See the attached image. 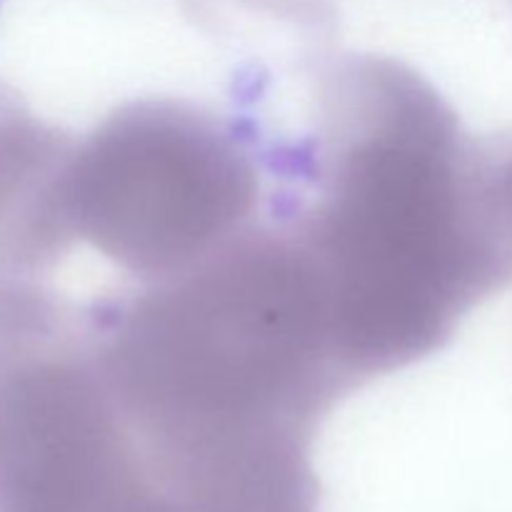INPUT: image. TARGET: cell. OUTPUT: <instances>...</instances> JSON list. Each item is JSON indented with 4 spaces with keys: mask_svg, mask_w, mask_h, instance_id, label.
<instances>
[{
    "mask_svg": "<svg viewBox=\"0 0 512 512\" xmlns=\"http://www.w3.org/2000/svg\"><path fill=\"white\" fill-rule=\"evenodd\" d=\"M510 3H512V0H510Z\"/></svg>",
    "mask_w": 512,
    "mask_h": 512,
    "instance_id": "5b68a950",
    "label": "cell"
},
{
    "mask_svg": "<svg viewBox=\"0 0 512 512\" xmlns=\"http://www.w3.org/2000/svg\"><path fill=\"white\" fill-rule=\"evenodd\" d=\"M258 158L233 123L178 98L120 105L70 165L75 233L138 283L173 278L260 223Z\"/></svg>",
    "mask_w": 512,
    "mask_h": 512,
    "instance_id": "3957f363",
    "label": "cell"
},
{
    "mask_svg": "<svg viewBox=\"0 0 512 512\" xmlns=\"http://www.w3.org/2000/svg\"><path fill=\"white\" fill-rule=\"evenodd\" d=\"M313 198L283 215L363 388L443 350L512 285L500 143L463 128L410 65L345 55L318 73Z\"/></svg>",
    "mask_w": 512,
    "mask_h": 512,
    "instance_id": "6da1fadb",
    "label": "cell"
},
{
    "mask_svg": "<svg viewBox=\"0 0 512 512\" xmlns=\"http://www.w3.org/2000/svg\"><path fill=\"white\" fill-rule=\"evenodd\" d=\"M500 190L512 220V140H500Z\"/></svg>",
    "mask_w": 512,
    "mask_h": 512,
    "instance_id": "277c9868",
    "label": "cell"
},
{
    "mask_svg": "<svg viewBox=\"0 0 512 512\" xmlns=\"http://www.w3.org/2000/svg\"><path fill=\"white\" fill-rule=\"evenodd\" d=\"M88 318L125 425L163 473L298 458L358 390L278 218L185 273L98 300Z\"/></svg>",
    "mask_w": 512,
    "mask_h": 512,
    "instance_id": "7a4b0ae2",
    "label": "cell"
}]
</instances>
